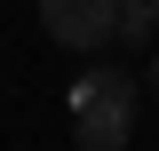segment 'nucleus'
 <instances>
[{
    "instance_id": "obj_1",
    "label": "nucleus",
    "mask_w": 159,
    "mask_h": 151,
    "mask_svg": "<svg viewBox=\"0 0 159 151\" xmlns=\"http://www.w3.org/2000/svg\"><path fill=\"white\" fill-rule=\"evenodd\" d=\"M135 80L127 72H88L72 88V103H80V143L88 151H119L127 135H135Z\"/></svg>"
},
{
    "instance_id": "obj_2",
    "label": "nucleus",
    "mask_w": 159,
    "mask_h": 151,
    "mask_svg": "<svg viewBox=\"0 0 159 151\" xmlns=\"http://www.w3.org/2000/svg\"><path fill=\"white\" fill-rule=\"evenodd\" d=\"M40 16L64 48H103L119 32V0H40Z\"/></svg>"
},
{
    "instance_id": "obj_3",
    "label": "nucleus",
    "mask_w": 159,
    "mask_h": 151,
    "mask_svg": "<svg viewBox=\"0 0 159 151\" xmlns=\"http://www.w3.org/2000/svg\"><path fill=\"white\" fill-rule=\"evenodd\" d=\"M119 16H143V24H159V0H119Z\"/></svg>"
},
{
    "instance_id": "obj_4",
    "label": "nucleus",
    "mask_w": 159,
    "mask_h": 151,
    "mask_svg": "<svg viewBox=\"0 0 159 151\" xmlns=\"http://www.w3.org/2000/svg\"><path fill=\"white\" fill-rule=\"evenodd\" d=\"M151 95H159V56H151Z\"/></svg>"
}]
</instances>
